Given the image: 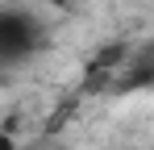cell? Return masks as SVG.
<instances>
[{
  "label": "cell",
  "mask_w": 154,
  "mask_h": 150,
  "mask_svg": "<svg viewBox=\"0 0 154 150\" xmlns=\"http://www.w3.org/2000/svg\"><path fill=\"white\" fill-rule=\"evenodd\" d=\"M0 150H17V146H13V138H0Z\"/></svg>",
  "instance_id": "6da1fadb"
}]
</instances>
